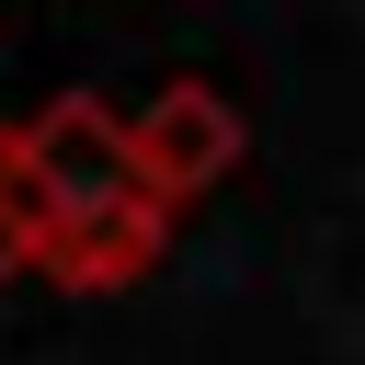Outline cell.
<instances>
[{"label": "cell", "mask_w": 365, "mask_h": 365, "mask_svg": "<svg viewBox=\"0 0 365 365\" xmlns=\"http://www.w3.org/2000/svg\"><path fill=\"white\" fill-rule=\"evenodd\" d=\"M125 148H137V194L160 217H182L194 194H217L240 160H251V114L217 91V80H160L137 114H125Z\"/></svg>", "instance_id": "1"}, {"label": "cell", "mask_w": 365, "mask_h": 365, "mask_svg": "<svg viewBox=\"0 0 365 365\" xmlns=\"http://www.w3.org/2000/svg\"><path fill=\"white\" fill-rule=\"evenodd\" d=\"M11 137H23V171L46 182L57 228H80V217H114V205H148V194H137L125 114H114L103 91H46V103H34Z\"/></svg>", "instance_id": "2"}, {"label": "cell", "mask_w": 365, "mask_h": 365, "mask_svg": "<svg viewBox=\"0 0 365 365\" xmlns=\"http://www.w3.org/2000/svg\"><path fill=\"white\" fill-rule=\"evenodd\" d=\"M160 240H171V217H160V205L80 217V228H57L46 285H57V297H125V285H148V274H160Z\"/></svg>", "instance_id": "3"}, {"label": "cell", "mask_w": 365, "mask_h": 365, "mask_svg": "<svg viewBox=\"0 0 365 365\" xmlns=\"http://www.w3.org/2000/svg\"><path fill=\"white\" fill-rule=\"evenodd\" d=\"M46 251H57V205L23 171V137L0 125V274H46Z\"/></svg>", "instance_id": "4"}]
</instances>
